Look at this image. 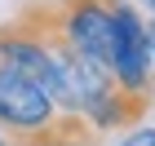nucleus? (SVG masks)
I'll return each mask as SVG.
<instances>
[{"label": "nucleus", "instance_id": "7", "mask_svg": "<svg viewBox=\"0 0 155 146\" xmlns=\"http://www.w3.org/2000/svg\"><path fill=\"white\" fill-rule=\"evenodd\" d=\"M142 9H146V13H155V0H142Z\"/></svg>", "mask_w": 155, "mask_h": 146}, {"label": "nucleus", "instance_id": "1", "mask_svg": "<svg viewBox=\"0 0 155 146\" xmlns=\"http://www.w3.org/2000/svg\"><path fill=\"white\" fill-rule=\"evenodd\" d=\"M107 67L115 84L129 97H151V49H146V18L137 5L115 0L111 5V44H107Z\"/></svg>", "mask_w": 155, "mask_h": 146}, {"label": "nucleus", "instance_id": "9", "mask_svg": "<svg viewBox=\"0 0 155 146\" xmlns=\"http://www.w3.org/2000/svg\"><path fill=\"white\" fill-rule=\"evenodd\" d=\"M151 93H155V80H151Z\"/></svg>", "mask_w": 155, "mask_h": 146}, {"label": "nucleus", "instance_id": "2", "mask_svg": "<svg viewBox=\"0 0 155 146\" xmlns=\"http://www.w3.org/2000/svg\"><path fill=\"white\" fill-rule=\"evenodd\" d=\"M0 67H5V71H18L22 80H31V84H40L53 102H58V111H71V93H67V75H62L58 53H53L31 27H22L18 18L0 27Z\"/></svg>", "mask_w": 155, "mask_h": 146}, {"label": "nucleus", "instance_id": "8", "mask_svg": "<svg viewBox=\"0 0 155 146\" xmlns=\"http://www.w3.org/2000/svg\"><path fill=\"white\" fill-rule=\"evenodd\" d=\"M0 146H9V137H5V133H0Z\"/></svg>", "mask_w": 155, "mask_h": 146}, {"label": "nucleus", "instance_id": "5", "mask_svg": "<svg viewBox=\"0 0 155 146\" xmlns=\"http://www.w3.org/2000/svg\"><path fill=\"white\" fill-rule=\"evenodd\" d=\"M120 146H155V128H137V133H129Z\"/></svg>", "mask_w": 155, "mask_h": 146}, {"label": "nucleus", "instance_id": "6", "mask_svg": "<svg viewBox=\"0 0 155 146\" xmlns=\"http://www.w3.org/2000/svg\"><path fill=\"white\" fill-rule=\"evenodd\" d=\"M146 49H151V58H155V13H151V22H146Z\"/></svg>", "mask_w": 155, "mask_h": 146}, {"label": "nucleus", "instance_id": "4", "mask_svg": "<svg viewBox=\"0 0 155 146\" xmlns=\"http://www.w3.org/2000/svg\"><path fill=\"white\" fill-rule=\"evenodd\" d=\"M58 115H62L58 102H53L40 84H31V80H22L18 71H5V67H0V133L5 137L36 133L45 124H53Z\"/></svg>", "mask_w": 155, "mask_h": 146}, {"label": "nucleus", "instance_id": "3", "mask_svg": "<svg viewBox=\"0 0 155 146\" xmlns=\"http://www.w3.org/2000/svg\"><path fill=\"white\" fill-rule=\"evenodd\" d=\"M111 5L115 0H53L45 5L49 27L71 53H84L93 62H107L111 44Z\"/></svg>", "mask_w": 155, "mask_h": 146}]
</instances>
